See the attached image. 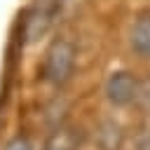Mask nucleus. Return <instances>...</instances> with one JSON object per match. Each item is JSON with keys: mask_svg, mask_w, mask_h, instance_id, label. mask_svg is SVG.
<instances>
[{"mask_svg": "<svg viewBox=\"0 0 150 150\" xmlns=\"http://www.w3.org/2000/svg\"><path fill=\"white\" fill-rule=\"evenodd\" d=\"M73 70H75V45L68 38H56L45 54L42 75L49 84L63 87L70 80Z\"/></svg>", "mask_w": 150, "mask_h": 150, "instance_id": "f257e3e1", "label": "nucleus"}, {"mask_svg": "<svg viewBox=\"0 0 150 150\" xmlns=\"http://www.w3.org/2000/svg\"><path fill=\"white\" fill-rule=\"evenodd\" d=\"M136 87H138V80H136L134 73H129V70H115L105 80V98L112 105L124 108V105L134 103Z\"/></svg>", "mask_w": 150, "mask_h": 150, "instance_id": "f03ea898", "label": "nucleus"}, {"mask_svg": "<svg viewBox=\"0 0 150 150\" xmlns=\"http://www.w3.org/2000/svg\"><path fill=\"white\" fill-rule=\"evenodd\" d=\"M124 143V131L117 120H103L96 129V145L98 150H120Z\"/></svg>", "mask_w": 150, "mask_h": 150, "instance_id": "7ed1b4c3", "label": "nucleus"}, {"mask_svg": "<svg viewBox=\"0 0 150 150\" xmlns=\"http://www.w3.org/2000/svg\"><path fill=\"white\" fill-rule=\"evenodd\" d=\"M49 23H52V9L45 7V5H35L28 12V19H26V40L28 42L40 40L47 33Z\"/></svg>", "mask_w": 150, "mask_h": 150, "instance_id": "20e7f679", "label": "nucleus"}, {"mask_svg": "<svg viewBox=\"0 0 150 150\" xmlns=\"http://www.w3.org/2000/svg\"><path fill=\"white\" fill-rule=\"evenodd\" d=\"M131 47L136 54L150 59V12H143L131 26Z\"/></svg>", "mask_w": 150, "mask_h": 150, "instance_id": "39448f33", "label": "nucleus"}, {"mask_svg": "<svg viewBox=\"0 0 150 150\" xmlns=\"http://www.w3.org/2000/svg\"><path fill=\"white\" fill-rule=\"evenodd\" d=\"M45 150H75V138L68 129H61L47 141Z\"/></svg>", "mask_w": 150, "mask_h": 150, "instance_id": "423d86ee", "label": "nucleus"}, {"mask_svg": "<svg viewBox=\"0 0 150 150\" xmlns=\"http://www.w3.org/2000/svg\"><path fill=\"white\" fill-rule=\"evenodd\" d=\"M136 103H138V108L150 117V77H145V80H138V87H136V98H134Z\"/></svg>", "mask_w": 150, "mask_h": 150, "instance_id": "0eeeda50", "label": "nucleus"}, {"mask_svg": "<svg viewBox=\"0 0 150 150\" xmlns=\"http://www.w3.org/2000/svg\"><path fill=\"white\" fill-rule=\"evenodd\" d=\"M136 150H150V124L141 129V134L136 136Z\"/></svg>", "mask_w": 150, "mask_h": 150, "instance_id": "6e6552de", "label": "nucleus"}, {"mask_svg": "<svg viewBox=\"0 0 150 150\" xmlns=\"http://www.w3.org/2000/svg\"><path fill=\"white\" fill-rule=\"evenodd\" d=\"M5 150H33V145H30V141H28V138L16 136V138H12V141L5 145Z\"/></svg>", "mask_w": 150, "mask_h": 150, "instance_id": "1a4fd4ad", "label": "nucleus"}]
</instances>
